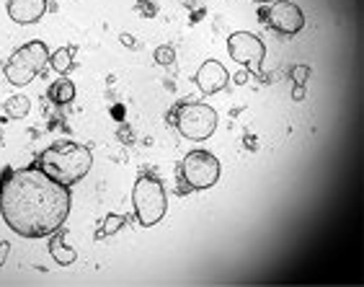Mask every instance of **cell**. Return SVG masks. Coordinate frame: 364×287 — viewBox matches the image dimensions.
Here are the masks:
<instances>
[{"instance_id": "6da1fadb", "label": "cell", "mask_w": 364, "mask_h": 287, "mask_svg": "<svg viewBox=\"0 0 364 287\" xmlns=\"http://www.w3.org/2000/svg\"><path fill=\"white\" fill-rule=\"evenodd\" d=\"M0 212L21 239H44L70 215V189L49 179L39 166L8 168L0 187Z\"/></svg>"}, {"instance_id": "7a4b0ae2", "label": "cell", "mask_w": 364, "mask_h": 287, "mask_svg": "<svg viewBox=\"0 0 364 287\" xmlns=\"http://www.w3.org/2000/svg\"><path fill=\"white\" fill-rule=\"evenodd\" d=\"M36 166L42 168L49 179H55L63 187H73L75 182H80L93 166V155L88 147L77 145L70 140H60L55 145H49L47 150H42Z\"/></svg>"}, {"instance_id": "3957f363", "label": "cell", "mask_w": 364, "mask_h": 287, "mask_svg": "<svg viewBox=\"0 0 364 287\" xmlns=\"http://www.w3.org/2000/svg\"><path fill=\"white\" fill-rule=\"evenodd\" d=\"M132 202L137 210V220L145 228H153L155 223H161L166 210H168V197H166V187L161 179L145 174L137 179L132 192Z\"/></svg>"}, {"instance_id": "277c9868", "label": "cell", "mask_w": 364, "mask_h": 287, "mask_svg": "<svg viewBox=\"0 0 364 287\" xmlns=\"http://www.w3.org/2000/svg\"><path fill=\"white\" fill-rule=\"evenodd\" d=\"M49 65V52L44 42H28L16 49L6 63V78L14 85H28Z\"/></svg>"}, {"instance_id": "5b68a950", "label": "cell", "mask_w": 364, "mask_h": 287, "mask_svg": "<svg viewBox=\"0 0 364 287\" xmlns=\"http://www.w3.org/2000/svg\"><path fill=\"white\" fill-rule=\"evenodd\" d=\"M176 127L189 140H207L218 127V112L207 104H183L176 114Z\"/></svg>"}, {"instance_id": "8992f818", "label": "cell", "mask_w": 364, "mask_h": 287, "mask_svg": "<svg viewBox=\"0 0 364 287\" xmlns=\"http://www.w3.org/2000/svg\"><path fill=\"white\" fill-rule=\"evenodd\" d=\"M181 176L191 189H210L220 179V161L207 150H191L181 161Z\"/></svg>"}, {"instance_id": "52a82bcc", "label": "cell", "mask_w": 364, "mask_h": 287, "mask_svg": "<svg viewBox=\"0 0 364 287\" xmlns=\"http://www.w3.org/2000/svg\"><path fill=\"white\" fill-rule=\"evenodd\" d=\"M228 52L235 63H240L243 68H251V71L261 73V63L267 57V47L259 36L248 34V31H235V34L228 36Z\"/></svg>"}, {"instance_id": "ba28073f", "label": "cell", "mask_w": 364, "mask_h": 287, "mask_svg": "<svg viewBox=\"0 0 364 287\" xmlns=\"http://www.w3.org/2000/svg\"><path fill=\"white\" fill-rule=\"evenodd\" d=\"M261 19L279 34H297L305 26V14L289 0H274L269 8H261Z\"/></svg>"}, {"instance_id": "9c48e42d", "label": "cell", "mask_w": 364, "mask_h": 287, "mask_svg": "<svg viewBox=\"0 0 364 287\" xmlns=\"http://www.w3.org/2000/svg\"><path fill=\"white\" fill-rule=\"evenodd\" d=\"M228 80H230V75H228V71H225L218 60H207V63L199 68V73H196V85H199L204 93L223 91L225 85H228Z\"/></svg>"}, {"instance_id": "30bf717a", "label": "cell", "mask_w": 364, "mask_h": 287, "mask_svg": "<svg viewBox=\"0 0 364 287\" xmlns=\"http://www.w3.org/2000/svg\"><path fill=\"white\" fill-rule=\"evenodd\" d=\"M47 11V0H8V16L16 24H36Z\"/></svg>"}, {"instance_id": "8fae6325", "label": "cell", "mask_w": 364, "mask_h": 287, "mask_svg": "<svg viewBox=\"0 0 364 287\" xmlns=\"http://www.w3.org/2000/svg\"><path fill=\"white\" fill-rule=\"evenodd\" d=\"M49 251H52V259L60 266H70V264H75V259H77L75 249H70V246L65 244V231H60V228H57V231L52 233V239H49Z\"/></svg>"}, {"instance_id": "7c38bea8", "label": "cell", "mask_w": 364, "mask_h": 287, "mask_svg": "<svg viewBox=\"0 0 364 287\" xmlns=\"http://www.w3.org/2000/svg\"><path fill=\"white\" fill-rule=\"evenodd\" d=\"M49 98H52L57 106L70 104L73 98H75V85H73L68 78H57L55 83L49 85Z\"/></svg>"}, {"instance_id": "4fadbf2b", "label": "cell", "mask_w": 364, "mask_h": 287, "mask_svg": "<svg viewBox=\"0 0 364 287\" xmlns=\"http://www.w3.org/2000/svg\"><path fill=\"white\" fill-rule=\"evenodd\" d=\"M49 65H52L57 73H68V71H70V68H73V47L57 49L55 55L49 57Z\"/></svg>"}, {"instance_id": "5bb4252c", "label": "cell", "mask_w": 364, "mask_h": 287, "mask_svg": "<svg viewBox=\"0 0 364 287\" xmlns=\"http://www.w3.org/2000/svg\"><path fill=\"white\" fill-rule=\"evenodd\" d=\"M28 98L26 96H14L6 101V114L11 117V120H21V117H26L28 114Z\"/></svg>"}, {"instance_id": "9a60e30c", "label": "cell", "mask_w": 364, "mask_h": 287, "mask_svg": "<svg viewBox=\"0 0 364 287\" xmlns=\"http://www.w3.org/2000/svg\"><path fill=\"white\" fill-rule=\"evenodd\" d=\"M127 225V217L124 215H117V212H109L104 217V225H101V236H112V233L122 231Z\"/></svg>"}, {"instance_id": "2e32d148", "label": "cell", "mask_w": 364, "mask_h": 287, "mask_svg": "<svg viewBox=\"0 0 364 287\" xmlns=\"http://www.w3.org/2000/svg\"><path fill=\"white\" fill-rule=\"evenodd\" d=\"M292 78L297 88H305V83H308V78H310V65H294Z\"/></svg>"}, {"instance_id": "e0dca14e", "label": "cell", "mask_w": 364, "mask_h": 287, "mask_svg": "<svg viewBox=\"0 0 364 287\" xmlns=\"http://www.w3.org/2000/svg\"><path fill=\"white\" fill-rule=\"evenodd\" d=\"M155 60H158V65H171V63H173V49H171V47H158V49H155Z\"/></svg>"}, {"instance_id": "ac0fdd59", "label": "cell", "mask_w": 364, "mask_h": 287, "mask_svg": "<svg viewBox=\"0 0 364 287\" xmlns=\"http://www.w3.org/2000/svg\"><path fill=\"white\" fill-rule=\"evenodd\" d=\"M8 249H11V244H8V241H3V244H0V266H3V261H6Z\"/></svg>"}, {"instance_id": "d6986e66", "label": "cell", "mask_w": 364, "mask_h": 287, "mask_svg": "<svg viewBox=\"0 0 364 287\" xmlns=\"http://www.w3.org/2000/svg\"><path fill=\"white\" fill-rule=\"evenodd\" d=\"M256 3H274V0H256Z\"/></svg>"}, {"instance_id": "ffe728a7", "label": "cell", "mask_w": 364, "mask_h": 287, "mask_svg": "<svg viewBox=\"0 0 364 287\" xmlns=\"http://www.w3.org/2000/svg\"><path fill=\"white\" fill-rule=\"evenodd\" d=\"M0 187H3V179H0Z\"/></svg>"}]
</instances>
